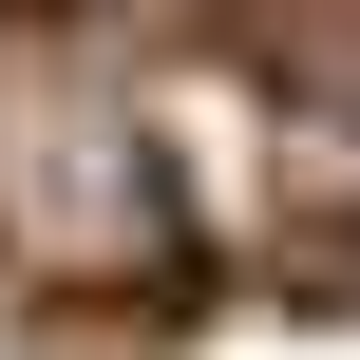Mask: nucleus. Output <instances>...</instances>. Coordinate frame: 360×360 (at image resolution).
Returning a JSON list of instances; mask_svg holds the SVG:
<instances>
[{
  "mask_svg": "<svg viewBox=\"0 0 360 360\" xmlns=\"http://www.w3.org/2000/svg\"><path fill=\"white\" fill-rule=\"evenodd\" d=\"M152 228H171V190H152V95H133L95 38L19 19V38H0V266L114 285V266H152Z\"/></svg>",
  "mask_w": 360,
  "mask_h": 360,
  "instance_id": "f257e3e1",
  "label": "nucleus"
}]
</instances>
